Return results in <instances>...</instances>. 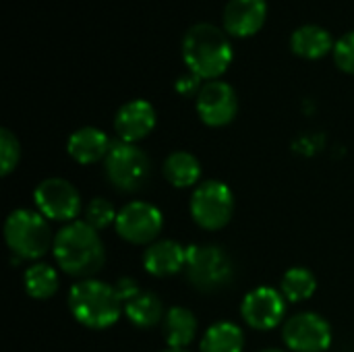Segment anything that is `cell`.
I'll return each instance as SVG.
<instances>
[{"mask_svg":"<svg viewBox=\"0 0 354 352\" xmlns=\"http://www.w3.org/2000/svg\"><path fill=\"white\" fill-rule=\"evenodd\" d=\"M52 255L56 266L73 278H93L106 263V249L95 228L85 220L64 224L56 237Z\"/></svg>","mask_w":354,"mask_h":352,"instance_id":"6da1fadb","label":"cell"},{"mask_svg":"<svg viewBox=\"0 0 354 352\" xmlns=\"http://www.w3.org/2000/svg\"><path fill=\"white\" fill-rule=\"evenodd\" d=\"M21 160V143L8 129H0V174L8 176Z\"/></svg>","mask_w":354,"mask_h":352,"instance_id":"d4e9b609","label":"cell"},{"mask_svg":"<svg viewBox=\"0 0 354 352\" xmlns=\"http://www.w3.org/2000/svg\"><path fill=\"white\" fill-rule=\"evenodd\" d=\"M104 172L108 183L116 191L135 193L143 189V185L147 183L151 172V162L137 143L116 141L112 143L104 160Z\"/></svg>","mask_w":354,"mask_h":352,"instance_id":"8992f818","label":"cell"},{"mask_svg":"<svg viewBox=\"0 0 354 352\" xmlns=\"http://www.w3.org/2000/svg\"><path fill=\"white\" fill-rule=\"evenodd\" d=\"M160 352H187V351H178V349H168V351H160Z\"/></svg>","mask_w":354,"mask_h":352,"instance_id":"f546056e","label":"cell"},{"mask_svg":"<svg viewBox=\"0 0 354 352\" xmlns=\"http://www.w3.org/2000/svg\"><path fill=\"white\" fill-rule=\"evenodd\" d=\"M23 286H25V293L31 299L48 301V299H52L58 293L60 278H58V272L50 263H41L39 261V263H31L25 270Z\"/></svg>","mask_w":354,"mask_h":352,"instance_id":"7402d4cb","label":"cell"},{"mask_svg":"<svg viewBox=\"0 0 354 352\" xmlns=\"http://www.w3.org/2000/svg\"><path fill=\"white\" fill-rule=\"evenodd\" d=\"M245 334L232 322H218L207 328L199 342V352H243Z\"/></svg>","mask_w":354,"mask_h":352,"instance_id":"44dd1931","label":"cell"},{"mask_svg":"<svg viewBox=\"0 0 354 352\" xmlns=\"http://www.w3.org/2000/svg\"><path fill=\"white\" fill-rule=\"evenodd\" d=\"M112 143L108 135L95 127H81L71 133L66 141V154L81 166L97 164L100 160H106Z\"/></svg>","mask_w":354,"mask_h":352,"instance_id":"2e32d148","label":"cell"},{"mask_svg":"<svg viewBox=\"0 0 354 352\" xmlns=\"http://www.w3.org/2000/svg\"><path fill=\"white\" fill-rule=\"evenodd\" d=\"M187 266V247L172 239H158L143 251V268L153 278H168Z\"/></svg>","mask_w":354,"mask_h":352,"instance_id":"5bb4252c","label":"cell"},{"mask_svg":"<svg viewBox=\"0 0 354 352\" xmlns=\"http://www.w3.org/2000/svg\"><path fill=\"white\" fill-rule=\"evenodd\" d=\"M336 41L332 39L330 31L319 25H303L292 31L290 48L297 56L307 60L324 58L330 50H334Z\"/></svg>","mask_w":354,"mask_h":352,"instance_id":"ac0fdd59","label":"cell"},{"mask_svg":"<svg viewBox=\"0 0 354 352\" xmlns=\"http://www.w3.org/2000/svg\"><path fill=\"white\" fill-rule=\"evenodd\" d=\"M199 77H195L193 73L191 75H187V77H180L178 79V83H176V89L180 91V93H185V95H191V93H199Z\"/></svg>","mask_w":354,"mask_h":352,"instance_id":"83f0119b","label":"cell"},{"mask_svg":"<svg viewBox=\"0 0 354 352\" xmlns=\"http://www.w3.org/2000/svg\"><path fill=\"white\" fill-rule=\"evenodd\" d=\"M284 315H286V299L280 290L272 286H257L249 290L241 303L243 322L257 332H268L278 328Z\"/></svg>","mask_w":354,"mask_h":352,"instance_id":"8fae6325","label":"cell"},{"mask_svg":"<svg viewBox=\"0 0 354 352\" xmlns=\"http://www.w3.org/2000/svg\"><path fill=\"white\" fill-rule=\"evenodd\" d=\"M195 108L203 124L218 129L230 124L236 118L239 98L230 83L216 79L201 85L195 100Z\"/></svg>","mask_w":354,"mask_h":352,"instance_id":"7c38bea8","label":"cell"},{"mask_svg":"<svg viewBox=\"0 0 354 352\" xmlns=\"http://www.w3.org/2000/svg\"><path fill=\"white\" fill-rule=\"evenodd\" d=\"M334 62L340 71L354 75V31L342 35L334 46Z\"/></svg>","mask_w":354,"mask_h":352,"instance_id":"484cf974","label":"cell"},{"mask_svg":"<svg viewBox=\"0 0 354 352\" xmlns=\"http://www.w3.org/2000/svg\"><path fill=\"white\" fill-rule=\"evenodd\" d=\"M124 315L135 328L149 330L160 322H164L166 313H164V303L156 293L141 290V295H137L133 301L124 305Z\"/></svg>","mask_w":354,"mask_h":352,"instance_id":"ffe728a7","label":"cell"},{"mask_svg":"<svg viewBox=\"0 0 354 352\" xmlns=\"http://www.w3.org/2000/svg\"><path fill=\"white\" fill-rule=\"evenodd\" d=\"M187 278L201 293H218L234 280V266L228 253L218 245L187 247Z\"/></svg>","mask_w":354,"mask_h":352,"instance_id":"5b68a950","label":"cell"},{"mask_svg":"<svg viewBox=\"0 0 354 352\" xmlns=\"http://www.w3.org/2000/svg\"><path fill=\"white\" fill-rule=\"evenodd\" d=\"M259 352H286V351H282V349H266V351H259Z\"/></svg>","mask_w":354,"mask_h":352,"instance_id":"f1b7e54d","label":"cell"},{"mask_svg":"<svg viewBox=\"0 0 354 352\" xmlns=\"http://www.w3.org/2000/svg\"><path fill=\"white\" fill-rule=\"evenodd\" d=\"M266 17V0H228L224 8V27L230 35L249 37L263 27Z\"/></svg>","mask_w":354,"mask_h":352,"instance_id":"9a60e30c","label":"cell"},{"mask_svg":"<svg viewBox=\"0 0 354 352\" xmlns=\"http://www.w3.org/2000/svg\"><path fill=\"white\" fill-rule=\"evenodd\" d=\"M282 340L292 352H326L332 344V326L319 313L303 311L284 322Z\"/></svg>","mask_w":354,"mask_h":352,"instance_id":"30bf717a","label":"cell"},{"mask_svg":"<svg viewBox=\"0 0 354 352\" xmlns=\"http://www.w3.org/2000/svg\"><path fill=\"white\" fill-rule=\"evenodd\" d=\"M162 330L168 349L185 351L197 338V317L187 307H170L164 315Z\"/></svg>","mask_w":354,"mask_h":352,"instance_id":"e0dca14e","label":"cell"},{"mask_svg":"<svg viewBox=\"0 0 354 352\" xmlns=\"http://www.w3.org/2000/svg\"><path fill=\"white\" fill-rule=\"evenodd\" d=\"M317 290V278L311 270L295 266L284 272L280 280V293L288 303H305Z\"/></svg>","mask_w":354,"mask_h":352,"instance_id":"603a6c76","label":"cell"},{"mask_svg":"<svg viewBox=\"0 0 354 352\" xmlns=\"http://www.w3.org/2000/svg\"><path fill=\"white\" fill-rule=\"evenodd\" d=\"M116 234L131 245H151L158 241L164 228L162 212L147 201H131L118 210Z\"/></svg>","mask_w":354,"mask_h":352,"instance_id":"9c48e42d","label":"cell"},{"mask_svg":"<svg viewBox=\"0 0 354 352\" xmlns=\"http://www.w3.org/2000/svg\"><path fill=\"white\" fill-rule=\"evenodd\" d=\"M4 241L12 255L21 259H41L54 247V237L50 222L37 212L19 207L12 210L4 220Z\"/></svg>","mask_w":354,"mask_h":352,"instance_id":"277c9868","label":"cell"},{"mask_svg":"<svg viewBox=\"0 0 354 352\" xmlns=\"http://www.w3.org/2000/svg\"><path fill=\"white\" fill-rule=\"evenodd\" d=\"M33 203L35 210L48 222H62V224L75 222L83 207L77 187L60 176L44 178L33 191Z\"/></svg>","mask_w":354,"mask_h":352,"instance_id":"ba28073f","label":"cell"},{"mask_svg":"<svg viewBox=\"0 0 354 352\" xmlns=\"http://www.w3.org/2000/svg\"><path fill=\"white\" fill-rule=\"evenodd\" d=\"M114 288H116V295H118V299H120V303H122V305H127V303H129V301H133L137 295H141L139 282H137L135 278H131V276H122V278H118V280H116V284H114Z\"/></svg>","mask_w":354,"mask_h":352,"instance_id":"4316f807","label":"cell"},{"mask_svg":"<svg viewBox=\"0 0 354 352\" xmlns=\"http://www.w3.org/2000/svg\"><path fill=\"white\" fill-rule=\"evenodd\" d=\"M116 218H118V212H116V207L112 205L110 199L95 197L85 205V222L91 228H95L97 232L112 226V224H116Z\"/></svg>","mask_w":354,"mask_h":352,"instance_id":"cb8c5ba5","label":"cell"},{"mask_svg":"<svg viewBox=\"0 0 354 352\" xmlns=\"http://www.w3.org/2000/svg\"><path fill=\"white\" fill-rule=\"evenodd\" d=\"M162 172L174 189H189L201 178V162L191 151L178 149L164 160Z\"/></svg>","mask_w":354,"mask_h":352,"instance_id":"d6986e66","label":"cell"},{"mask_svg":"<svg viewBox=\"0 0 354 352\" xmlns=\"http://www.w3.org/2000/svg\"><path fill=\"white\" fill-rule=\"evenodd\" d=\"M232 46L226 33L212 23H197L183 37V58L189 71L205 81H216L232 62Z\"/></svg>","mask_w":354,"mask_h":352,"instance_id":"7a4b0ae2","label":"cell"},{"mask_svg":"<svg viewBox=\"0 0 354 352\" xmlns=\"http://www.w3.org/2000/svg\"><path fill=\"white\" fill-rule=\"evenodd\" d=\"M189 212L193 222L203 230H222L234 214V193L222 180L199 183L191 195Z\"/></svg>","mask_w":354,"mask_h":352,"instance_id":"52a82bcc","label":"cell"},{"mask_svg":"<svg viewBox=\"0 0 354 352\" xmlns=\"http://www.w3.org/2000/svg\"><path fill=\"white\" fill-rule=\"evenodd\" d=\"M66 305L75 322L89 330H108L120 319V313H124V305L120 303L114 284L95 278L73 284Z\"/></svg>","mask_w":354,"mask_h":352,"instance_id":"3957f363","label":"cell"},{"mask_svg":"<svg viewBox=\"0 0 354 352\" xmlns=\"http://www.w3.org/2000/svg\"><path fill=\"white\" fill-rule=\"evenodd\" d=\"M156 120V108L147 100H131L118 108L114 116V131L120 141L137 143L153 131Z\"/></svg>","mask_w":354,"mask_h":352,"instance_id":"4fadbf2b","label":"cell"}]
</instances>
